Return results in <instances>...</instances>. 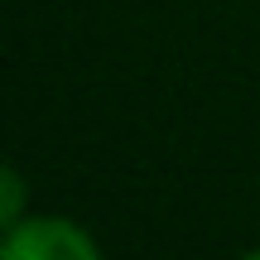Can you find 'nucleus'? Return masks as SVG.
<instances>
[{
	"label": "nucleus",
	"instance_id": "f03ea898",
	"mask_svg": "<svg viewBox=\"0 0 260 260\" xmlns=\"http://www.w3.org/2000/svg\"><path fill=\"white\" fill-rule=\"evenodd\" d=\"M29 217V207H24V174H19L15 164L0 174V226H15V222H24Z\"/></svg>",
	"mask_w": 260,
	"mask_h": 260
},
{
	"label": "nucleus",
	"instance_id": "f257e3e1",
	"mask_svg": "<svg viewBox=\"0 0 260 260\" xmlns=\"http://www.w3.org/2000/svg\"><path fill=\"white\" fill-rule=\"evenodd\" d=\"M0 260H106V255L82 222L58 212H29L24 222L5 226Z\"/></svg>",
	"mask_w": 260,
	"mask_h": 260
},
{
	"label": "nucleus",
	"instance_id": "7ed1b4c3",
	"mask_svg": "<svg viewBox=\"0 0 260 260\" xmlns=\"http://www.w3.org/2000/svg\"><path fill=\"white\" fill-rule=\"evenodd\" d=\"M241 260H260V246H255V251H246V255H241Z\"/></svg>",
	"mask_w": 260,
	"mask_h": 260
}]
</instances>
